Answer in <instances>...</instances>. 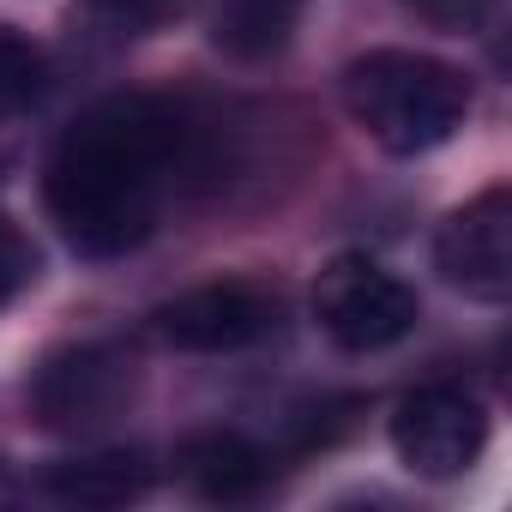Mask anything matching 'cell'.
<instances>
[{
    "label": "cell",
    "instance_id": "5b68a950",
    "mask_svg": "<svg viewBox=\"0 0 512 512\" xmlns=\"http://www.w3.org/2000/svg\"><path fill=\"white\" fill-rule=\"evenodd\" d=\"M392 446L398 458L416 470V476H464L482 446H488V416L470 392H452V386H422L398 404L392 416Z\"/></svg>",
    "mask_w": 512,
    "mask_h": 512
},
{
    "label": "cell",
    "instance_id": "8fae6325",
    "mask_svg": "<svg viewBox=\"0 0 512 512\" xmlns=\"http://www.w3.org/2000/svg\"><path fill=\"white\" fill-rule=\"evenodd\" d=\"M49 85V67H43V49H31L19 31L0 25V115L13 109H31Z\"/></svg>",
    "mask_w": 512,
    "mask_h": 512
},
{
    "label": "cell",
    "instance_id": "9c48e42d",
    "mask_svg": "<svg viewBox=\"0 0 512 512\" xmlns=\"http://www.w3.org/2000/svg\"><path fill=\"white\" fill-rule=\"evenodd\" d=\"M181 464H187L193 488L211 494V500H241V494H253L272 476V458L253 440H241V434H205V440L187 446Z\"/></svg>",
    "mask_w": 512,
    "mask_h": 512
},
{
    "label": "cell",
    "instance_id": "277c9868",
    "mask_svg": "<svg viewBox=\"0 0 512 512\" xmlns=\"http://www.w3.org/2000/svg\"><path fill=\"white\" fill-rule=\"evenodd\" d=\"M133 398V356L115 350V344H79V350H61L37 368L31 380V404L49 428H103L109 416H121Z\"/></svg>",
    "mask_w": 512,
    "mask_h": 512
},
{
    "label": "cell",
    "instance_id": "52a82bcc",
    "mask_svg": "<svg viewBox=\"0 0 512 512\" xmlns=\"http://www.w3.org/2000/svg\"><path fill=\"white\" fill-rule=\"evenodd\" d=\"M278 320V302L253 284H211V290H187L169 308H157V338L175 350H247L260 344Z\"/></svg>",
    "mask_w": 512,
    "mask_h": 512
},
{
    "label": "cell",
    "instance_id": "5bb4252c",
    "mask_svg": "<svg viewBox=\"0 0 512 512\" xmlns=\"http://www.w3.org/2000/svg\"><path fill=\"white\" fill-rule=\"evenodd\" d=\"M422 13H434V19H470V13H482L488 0H416Z\"/></svg>",
    "mask_w": 512,
    "mask_h": 512
},
{
    "label": "cell",
    "instance_id": "3957f363",
    "mask_svg": "<svg viewBox=\"0 0 512 512\" xmlns=\"http://www.w3.org/2000/svg\"><path fill=\"white\" fill-rule=\"evenodd\" d=\"M314 314L344 350H386L416 326V290L374 260H332L314 284Z\"/></svg>",
    "mask_w": 512,
    "mask_h": 512
},
{
    "label": "cell",
    "instance_id": "7a4b0ae2",
    "mask_svg": "<svg viewBox=\"0 0 512 512\" xmlns=\"http://www.w3.org/2000/svg\"><path fill=\"white\" fill-rule=\"evenodd\" d=\"M344 103L362 121V133L392 151V157H416L446 145L464 115H470V85L458 67L434 61V55H410V49H374L362 61H350L344 73Z\"/></svg>",
    "mask_w": 512,
    "mask_h": 512
},
{
    "label": "cell",
    "instance_id": "ba28073f",
    "mask_svg": "<svg viewBox=\"0 0 512 512\" xmlns=\"http://www.w3.org/2000/svg\"><path fill=\"white\" fill-rule=\"evenodd\" d=\"M151 470L139 452H97V458H67L43 476V488L55 500H73V506H121L133 494H145Z\"/></svg>",
    "mask_w": 512,
    "mask_h": 512
},
{
    "label": "cell",
    "instance_id": "4fadbf2b",
    "mask_svg": "<svg viewBox=\"0 0 512 512\" xmlns=\"http://www.w3.org/2000/svg\"><path fill=\"white\" fill-rule=\"evenodd\" d=\"M103 7L121 19V25H163L181 13V0H103Z\"/></svg>",
    "mask_w": 512,
    "mask_h": 512
},
{
    "label": "cell",
    "instance_id": "30bf717a",
    "mask_svg": "<svg viewBox=\"0 0 512 512\" xmlns=\"http://www.w3.org/2000/svg\"><path fill=\"white\" fill-rule=\"evenodd\" d=\"M290 7L296 0H235L217 19V43L235 55H272L290 37Z\"/></svg>",
    "mask_w": 512,
    "mask_h": 512
},
{
    "label": "cell",
    "instance_id": "6da1fadb",
    "mask_svg": "<svg viewBox=\"0 0 512 512\" xmlns=\"http://www.w3.org/2000/svg\"><path fill=\"white\" fill-rule=\"evenodd\" d=\"M175 151L181 121L157 97H109L85 109L49 163V211L61 235L91 260L139 247L157 223V193Z\"/></svg>",
    "mask_w": 512,
    "mask_h": 512
},
{
    "label": "cell",
    "instance_id": "7c38bea8",
    "mask_svg": "<svg viewBox=\"0 0 512 512\" xmlns=\"http://www.w3.org/2000/svg\"><path fill=\"white\" fill-rule=\"evenodd\" d=\"M31 278H37V247L13 223H0V308H7Z\"/></svg>",
    "mask_w": 512,
    "mask_h": 512
},
{
    "label": "cell",
    "instance_id": "8992f818",
    "mask_svg": "<svg viewBox=\"0 0 512 512\" xmlns=\"http://www.w3.org/2000/svg\"><path fill=\"white\" fill-rule=\"evenodd\" d=\"M434 266L452 290H464L476 302H506V290H512V199L500 187L440 223Z\"/></svg>",
    "mask_w": 512,
    "mask_h": 512
}]
</instances>
